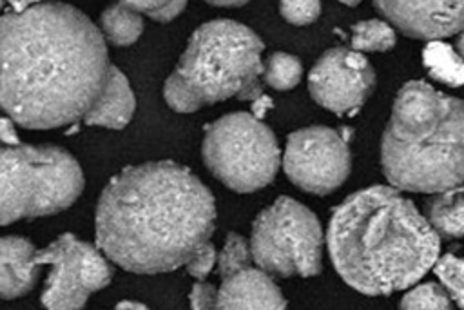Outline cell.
<instances>
[{"label":"cell","instance_id":"obj_4","mask_svg":"<svg viewBox=\"0 0 464 310\" xmlns=\"http://www.w3.org/2000/svg\"><path fill=\"white\" fill-rule=\"evenodd\" d=\"M388 181L437 194L464 179V102L420 80L401 87L381 141Z\"/></svg>","mask_w":464,"mask_h":310},{"label":"cell","instance_id":"obj_28","mask_svg":"<svg viewBox=\"0 0 464 310\" xmlns=\"http://www.w3.org/2000/svg\"><path fill=\"white\" fill-rule=\"evenodd\" d=\"M272 107V100L268 98V96H265V94H261L259 98H256L254 102H252V111H254V116L256 118H263V114L266 112V109H270Z\"/></svg>","mask_w":464,"mask_h":310},{"label":"cell","instance_id":"obj_19","mask_svg":"<svg viewBox=\"0 0 464 310\" xmlns=\"http://www.w3.org/2000/svg\"><path fill=\"white\" fill-rule=\"evenodd\" d=\"M395 45V33L392 25L379 18L357 22L352 27V49L361 53L388 51Z\"/></svg>","mask_w":464,"mask_h":310},{"label":"cell","instance_id":"obj_3","mask_svg":"<svg viewBox=\"0 0 464 310\" xmlns=\"http://www.w3.org/2000/svg\"><path fill=\"white\" fill-rule=\"evenodd\" d=\"M326 243L344 283L366 295H388L435 265L440 239L399 189L373 185L334 210Z\"/></svg>","mask_w":464,"mask_h":310},{"label":"cell","instance_id":"obj_6","mask_svg":"<svg viewBox=\"0 0 464 310\" xmlns=\"http://www.w3.org/2000/svg\"><path fill=\"white\" fill-rule=\"evenodd\" d=\"M83 189L76 160L53 145H0V225L71 207Z\"/></svg>","mask_w":464,"mask_h":310},{"label":"cell","instance_id":"obj_21","mask_svg":"<svg viewBox=\"0 0 464 310\" xmlns=\"http://www.w3.org/2000/svg\"><path fill=\"white\" fill-rule=\"evenodd\" d=\"M433 268L448 295L460 308H464V259L453 254H446L435 261Z\"/></svg>","mask_w":464,"mask_h":310},{"label":"cell","instance_id":"obj_7","mask_svg":"<svg viewBox=\"0 0 464 310\" xmlns=\"http://www.w3.org/2000/svg\"><path fill=\"white\" fill-rule=\"evenodd\" d=\"M203 161L228 189L254 192L274 179L281 160L274 132L259 118L230 112L207 127Z\"/></svg>","mask_w":464,"mask_h":310},{"label":"cell","instance_id":"obj_26","mask_svg":"<svg viewBox=\"0 0 464 310\" xmlns=\"http://www.w3.org/2000/svg\"><path fill=\"white\" fill-rule=\"evenodd\" d=\"M214 263H216V252H214L212 243L208 241V243H205V245L187 261L185 266H187V270H188V274H190L192 277H196V279H205V277L210 274Z\"/></svg>","mask_w":464,"mask_h":310},{"label":"cell","instance_id":"obj_29","mask_svg":"<svg viewBox=\"0 0 464 310\" xmlns=\"http://www.w3.org/2000/svg\"><path fill=\"white\" fill-rule=\"evenodd\" d=\"M212 5H221V7H236V5H243L248 0H207Z\"/></svg>","mask_w":464,"mask_h":310},{"label":"cell","instance_id":"obj_5","mask_svg":"<svg viewBox=\"0 0 464 310\" xmlns=\"http://www.w3.org/2000/svg\"><path fill=\"white\" fill-rule=\"evenodd\" d=\"M263 42L234 20H212L194 31L176 69L165 82V100L178 112H192L227 98L254 102L263 94L259 74Z\"/></svg>","mask_w":464,"mask_h":310},{"label":"cell","instance_id":"obj_23","mask_svg":"<svg viewBox=\"0 0 464 310\" xmlns=\"http://www.w3.org/2000/svg\"><path fill=\"white\" fill-rule=\"evenodd\" d=\"M252 259V252H250V245L239 236V234H228L223 250L218 256V270L219 276H227L230 272H236L237 268L250 265Z\"/></svg>","mask_w":464,"mask_h":310},{"label":"cell","instance_id":"obj_22","mask_svg":"<svg viewBox=\"0 0 464 310\" xmlns=\"http://www.w3.org/2000/svg\"><path fill=\"white\" fill-rule=\"evenodd\" d=\"M451 297L448 295L446 288L439 283H422L415 288H411L402 299H401V308H437L444 310L450 308Z\"/></svg>","mask_w":464,"mask_h":310},{"label":"cell","instance_id":"obj_10","mask_svg":"<svg viewBox=\"0 0 464 310\" xmlns=\"http://www.w3.org/2000/svg\"><path fill=\"white\" fill-rule=\"evenodd\" d=\"M283 167L288 179L312 194L335 190L350 174L346 140L328 127H306L286 140Z\"/></svg>","mask_w":464,"mask_h":310},{"label":"cell","instance_id":"obj_33","mask_svg":"<svg viewBox=\"0 0 464 310\" xmlns=\"http://www.w3.org/2000/svg\"><path fill=\"white\" fill-rule=\"evenodd\" d=\"M343 4H346V5H357L361 0H341Z\"/></svg>","mask_w":464,"mask_h":310},{"label":"cell","instance_id":"obj_15","mask_svg":"<svg viewBox=\"0 0 464 310\" xmlns=\"http://www.w3.org/2000/svg\"><path fill=\"white\" fill-rule=\"evenodd\" d=\"M134 109L136 98L127 78L118 67L109 65L103 87L98 92L94 103L85 112L83 123L123 129L130 121Z\"/></svg>","mask_w":464,"mask_h":310},{"label":"cell","instance_id":"obj_20","mask_svg":"<svg viewBox=\"0 0 464 310\" xmlns=\"http://www.w3.org/2000/svg\"><path fill=\"white\" fill-rule=\"evenodd\" d=\"M301 62L288 53H274L268 56L266 65H263L265 82L277 91H288L295 87L301 80Z\"/></svg>","mask_w":464,"mask_h":310},{"label":"cell","instance_id":"obj_2","mask_svg":"<svg viewBox=\"0 0 464 310\" xmlns=\"http://www.w3.org/2000/svg\"><path fill=\"white\" fill-rule=\"evenodd\" d=\"M210 190L183 165L147 161L127 167L103 189L96 243L116 265L161 274L187 265L214 232Z\"/></svg>","mask_w":464,"mask_h":310},{"label":"cell","instance_id":"obj_30","mask_svg":"<svg viewBox=\"0 0 464 310\" xmlns=\"http://www.w3.org/2000/svg\"><path fill=\"white\" fill-rule=\"evenodd\" d=\"M7 2L13 5L14 11H24V9L31 7L33 4H36V2H40V0H7Z\"/></svg>","mask_w":464,"mask_h":310},{"label":"cell","instance_id":"obj_32","mask_svg":"<svg viewBox=\"0 0 464 310\" xmlns=\"http://www.w3.org/2000/svg\"><path fill=\"white\" fill-rule=\"evenodd\" d=\"M118 308H145L141 303H129V301H123L118 305Z\"/></svg>","mask_w":464,"mask_h":310},{"label":"cell","instance_id":"obj_14","mask_svg":"<svg viewBox=\"0 0 464 310\" xmlns=\"http://www.w3.org/2000/svg\"><path fill=\"white\" fill-rule=\"evenodd\" d=\"M31 241L16 236L0 237V297L14 299L25 295L36 285L40 265L34 263Z\"/></svg>","mask_w":464,"mask_h":310},{"label":"cell","instance_id":"obj_34","mask_svg":"<svg viewBox=\"0 0 464 310\" xmlns=\"http://www.w3.org/2000/svg\"><path fill=\"white\" fill-rule=\"evenodd\" d=\"M0 7H2V0H0Z\"/></svg>","mask_w":464,"mask_h":310},{"label":"cell","instance_id":"obj_13","mask_svg":"<svg viewBox=\"0 0 464 310\" xmlns=\"http://www.w3.org/2000/svg\"><path fill=\"white\" fill-rule=\"evenodd\" d=\"M216 308H285L286 301L263 268L245 265L221 277Z\"/></svg>","mask_w":464,"mask_h":310},{"label":"cell","instance_id":"obj_16","mask_svg":"<svg viewBox=\"0 0 464 310\" xmlns=\"http://www.w3.org/2000/svg\"><path fill=\"white\" fill-rule=\"evenodd\" d=\"M424 208L426 219L439 236L448 239L464 236V179L451 189L433 194Z\"/></svg>","mask_w":464,"mask_h":310},{"label":"cell","instance_id":"obj_12","mask_svg":"<svg viewBox=\"0 0 464 310\" xmlns=\"http://www.w3.org/2000/svg\"><path fill=\"white\" fill-rule=\"evenodd\" d=\"M373 5L411 38L440 40L464 29V0H373Z\"/></svg>","mask_w":464,"mask_h":310},{"label":"cell","instance_id":"obj_9","mask_svg":"<svg viewBox=\"0 0 464 310\" xmlns=\"http://www.w3.org/2000/svg\"><path fill=\"white\" fill-rule=\"evenodd\" d=\"M34 263L51 268L42 303L53 310L82 308L91 294L109 285L112 276L98 248L72 234H62L45 248L36 250Z\"/></svg>","mask_w":464,"mask_h":310},{"label":"cell","instance_id":"obj_17","mask_svg":"<svg viewBox=\"0 0 464 310\" xmlns=\"http://www.w3.org/2000/svg\"><path fill=\"white\" fill-rule=\"evenodd\" d=\"M102 31L112 45H130L140 38L143 31V20L140 13L120 0L103 11Z\"/></svg>","mask_w":464,"mask_h":310},{"label":"cell","instance_id":"obj_11","mask_svg":"<svg viewBox=\"0 0 464 310\" xmlns=\"http://www.w3.org/2000/svg\"><path fill=\"white\" fill-rule=\"evenodd\" d=\"M375 73L361 51L328 49L308 74L312 98L324 109L344 114L355 112L370 96Z\"/></svg>","mask_w":464,"mask_h":310},{"label":"cell","instance_id":"obj_25","mask_svg":"<svg viewBox=\"0 0 464 310\" xmlns=\"http://www.w3.org/2000/svg\"><path fill=\"white\" fill-rule=\"evenodd\" d=\"M283 18L294 25H306L317 20L321 13L319 0H279Z\"/></svg>","mask_w":464,"mask_h":310},{"label":"cell","instance_id":"obj_1","mask_svg":"<svg viewBox=\"0 0 464 310\" xmlns=\"http://www.w3.org/2000/svg\"><path fill=\"white\" fill-rule=\"evenodd\" d=\"M109 65L103 34L72 5L36 4L0 16V107L22 127L83 118Z\"/></svg>","mask_w":464,"mask_h":310},{"label":"cell","instance_id":"obj_8","mask_svg":"<svg viewBox=\"0 0 464 310\" xmlns=\"http://www.w3.org/2000/svg\"><path fill=\"white\" fill-rule=\"evenodd\" d=\"M250 252L254 263L268 274L315 276L323 261L321 223L310 208L281 196L256 218Z\"/></svg>","mask_w":464,"mask_h":310},{"label":"cell","instance_id":"obj_24","mask_svg":"<svg viewBox=\"0 0 464 310\" xmlns=\"http://www.w3.org/2000/svg\"><path fill=\"white\" fill-rule=\"evenodd\" d=\"M140 15H147L156 22H170L183 9L187 0H121Z\"/></svg>","mask_w":464,"mask_h":310},{"label":"cell","instance_id":"obj_31","mask_svg":"<svg viewBox=\"0 0 464 310\" xmlns=\"http://www.w3.org/2000/svg\"><path fill=\"white\" fill-rule=\"evenodd\" d=\"M457 53L460 54V58L464 60V29L460 31V34H459V38H457Z\"/></svg>","mask_w":464,"mask_h":310},{"label":"cell","instance_id":"obj_18","mask_svg":"<svg viewBox=\"0 0 464 310\" xmlns=\"http://www.w3.org/2000/svg\"><path fill=\"white\" fill-rule=\"evenodd\" d=\"M422 60L430 74L446 85H464V60L450 45L431 40L424 51Z\"/></svg>","mask_w":464,"mask_h":310},{"label":"cell","instance_id":"obj_27","mask_svg":"<svg viewBox=\"0 0 464 310\" xmlns=\"http://www.w3.org/2000/svg\"><path fill=\"white\" fill-rule=\"evenodd\" d=\"M218 290L208 283H196L190 292L192 308H216Z\"/></svg>","mask_w":464,"mask_h":310}]
</instances>
